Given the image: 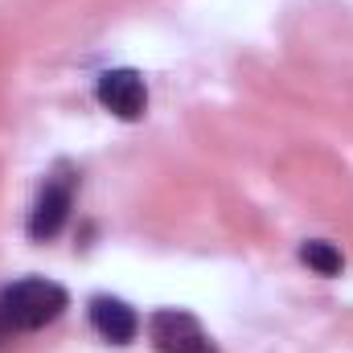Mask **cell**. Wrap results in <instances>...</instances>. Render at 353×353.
I'll return each mask as SVG.
<instances>
[{"mask_svg":"<svg viewBox=\"0 0 353 353\" xmlns=\"http://www.w3.org/2000/svg\"><path fill=\"white\" fill-rule=\"evenodd\" d=\"M300 259L312 267L316 275H337V271L345 267L341 251H337L333 243H325V239H312V243H304V247H300Z\"/></svg>","mask_w":353,"mask_h":353,"instance_id":"cell-6","label":"cell"},{"mask_svg":"<svg viewBox=\"0 0 353 353\" xmlns=\"http://www.w3.org/2000/svg\"><path fill=\"white\" fill-rule=\"evenodd\" d=\"M99 103L115 115V119H140L148 111V87L136 70H107L99 74Z\"/></svg>","mask_w":353,"mask_h":353,"instance_id":"cell-4","label":"cell"},{"mask_svg":"<svg viewBox=\"0 0 353 353\" xmlns=\"http://www.w3.org/2000/svg\"><path fill=\"white\" fill-rule=\"evenodd\" d=\"M70 210H74V173L58 169V173L46 176V185H41V193H37V201H33L29 234H33L37 243H50V239L66 226Z\"/></svg>","mask_w":353,"mask_h":353,"instance_id":"cell-2","label":"cell"},{"mask_svg":"<svg viewBox=\"0 0 353 353\" xmlns=\"http://www.w3.org/2000/svg\"><path fill=\"white\" fill-rule=\"evenodd\" d=\"M90 325H94V333H99L103 341H111V345H128V341H136V333H140L136 308L123 304V300H115V296H94V300H90Z\"/></svg>","mask_w":353,"mask_h":353,"instance_id":"cell-5","label":"cell"},{"mask_svg":"<svg viewBox=\"0 0 353 353\" xmlns=\"http://www.w3.org/2000/svg\"><path fill=\"white\" fill-rule=\"evenodd\" d=\"M66 288L50 279H21L0 292V329H46L66 312Z\"/></svg>","mask_w":353,"mask_h":353,"instance_id":"cell-1","label":"cell"},{"mask_svg":"<svg viewBox=\"0 0 353 353\" xmlns=\"http://www.w3.org/2000/svg\"><path fill=\"white\" fill-rule=\"evenodd\" d=\"M148 337L161 353H218V345L210 341V333L201 329L197 316L181 312V308H161L148 321Z\"/></svg>","mask_w":353,"mask_h":353,"instance_id":"cell-3","label":"cell"}]
</instances>
